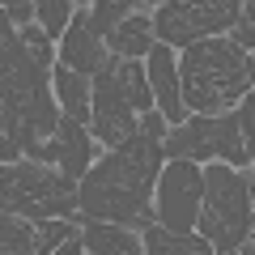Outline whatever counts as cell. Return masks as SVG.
<instances>
[{
	"label": "cell",
	"mask_w": 255,
	"mask_h": 255,
	"mask_svg": "<svg viewBox=\"0 0 255 255\" xmlns=\"http://www.w3.org/2000/svg\"><path fill=\"white\" fill-rule=\"evenodd\" d=\"M153 34H157V30H153V21H149V17H124L107 43H111V51H115V55L132 60V55H149Z\"/></svg>",
	"instance_id": "obj_15"
},
{
	"label": "cell",
	"mask_w": 255,
	"mask_h": 255,
	"mask_svg": "<svg viewBox=\"0 0 255 255\" xmlns=\"http://www.w3.org/2000/svg\"><path fill=\"white\" fill-rule=\"evenodd\" d=\"M145 251H153V255H204V251H213V243L209 238L179 234V230H166V226H145Z\"/></svg>",
	"instance_id": "obj_16"
},
{
	"label": "cell",
	"mask_w": 255,
	"mask_h": 255,
	"mask_svg": "<svg viewBox=\"0 0 255 255\" xmlns=\"http://www.w3.org/2000/svg\"><path fill=\"white\" fill-rule=\"evenodd\" d=\"M107 38H102L98 21H94V13H77L73 26H68V34H64V60H68V68H77V73L94 77L107 64Z\"/></svg>",
	"instance_id": "obj_11"
},
{
	"label": "cell",
	"mask_w": 255,
	"mask_h": 255,
	"mask_svg": "<svg viewBox=\"0 0 255 255\" xmlns=\"http://www.w3.org/2000/svg\"><path fill=\"white\" fill-rule=\"evenodd\" d=\"M136 98H132V60L115 55L94 73V136L102 145H124L136 136Z\"/></svg>",
	"instance_id": "obj_6"
},
{
	"label": "cell",
	"mask_w": 255,
	"mask_h": 255,
	"mask_svg": "<svg viewBox=\"0 0 255 255\" xmlns=\"http://www.w3.org/2000/svg\"><path fill=\"white\" fill-rule=\"evenodd\" d=\"M234 43L247 47V51H255V0H243V13H238V21H234Z\"/></svg>",
	"instance_id": "obj_22"
},
{
	"label": "cell",
	"mask_w": 255,
	"mask_h": 255,
	"mask_svg": "<svg viewBox=\"0 0 255 255\" xmlns=\"http://www.w3.org/2000/svg\"><path fill=\"white\" fill-rule=\"evenodd\" d=\"M30 157H38V162H60L64 174L85 179V162H90V136H85V124L73 119V115H60V132H55V140L34 145Z\"/></svg>",
	"instance_id": "obj_10"
},
{
	"label": "cell",
	"mask_w": 255,
	"mask_h": 255,
	"mask_svg": "<svg viewBox=\"0 0 255 255\" xmlns=\"http://www.w3.org/2000/svg\"><path fill=\"white\" fill-rule=\"evenodd\" d=\"M200 230L213 251H238L251 234V183L238 170L209 166L204 170V200H200Z\"/></svg>",
	"instance_id": "obj_5"
},
{
	"label": "cell",
	"mask_w": 255,
	"mask_h": 255,
	"mask_svg": "<svg viewBox=\"0 0 255 255\" xmlns=\"http://www.w3.org/2000/svg\"><path fill=\"white\" fill-rule=\"evenodd\" d=\"M17 4H30V0H4V9H17Z\"/></svg>",
	"instance_id": "obj_25"
},
{
	"label": "cell",
	"mask_w": 255,
	"mask_h": 255,
	"mask_svg": "<svg viewBox=\"0 0 255 255\" xmlns=\"http://www.w3.org/2000/svg\"><path fill=\"white\" fill-rule=\"evenodd\" d=\"M243 132H247V157H255V94L243 102Z\"/></svg>",
	"instance_id": "obj_23"
},
{
	"label": "cell",
	"mask_w": 255,
	"mask_h": 255,
	"mask_svg": "<svg viewBox=\"0 0 255 255\" xmlns=\"http://www.w3.org/2000/svg\"><path fill=\"white\" fill-rule=\"evenodd\" d=\"M0 128H4V140H0L4 162H17L21 149L30 153L34 145L60 132V111L51 102L47 68L30 55L9 13L0 21Z\"/></svg>",
	"instance_id": "obj_2"
},
{
	"label": "cell",
	"mask_w": 255,
	"mask_h": 255,
	"mask_svg": "<svg viewBox=\"0 0 255 255\" xmlns=\"http://www.w3.org/2000/svg\"><path fill=\"white\" fill-rule=\"evenodd\" d=\"M136 4H140V0H94V21H98L102 38L115 34V26H119L132 9H136Z\"/></svg>",
	"instance_id": "obj_18"
},
{
	"label": "cell",
	"mask_w": 255,
	"mask_h": 255,
	"mask_svg": "<svg viewBox=\"0 0 255 255\" xmlns=\"http://www.w3.org/2000/svg\"><path fill=\"white\" fill-rule=\"evenodd\" d=\"M21 213H9L4 209V221H0V247L9 255H30L38 251V230H30L26 221H17Z\"/></svg>",
	"instance_id": "obj_17"
},
{
	"label": "cell",
	"mask_w": 255,
	"mask_h": 255,
	"mask_svg": "<svg viewBox=\"0 0 255 255\" xmlns=\"http://www.w3.org/2000/svg\"><path fill=\"white\" fill-rule=\"evenodd\" d=\"M162 119L145 111L136 136H128L81 179V213L102 221H124V226H149V196L153 179L162 174Z\"/></svg>",
	"instance_id": "obj_1"
},
{
	"label": "cell",
	"mask_w": 255,
	"mask_h": 255,
	"mask_svg": "<svg viewBox=\"0 0 255 255\" xmlns=\"http://www.w3.org/2000/svg\"><path fill=\"white\" fill-rule=\"evenodd\" d=\"M0 200L9 213L21 217H64V213L81 209V183L73 174H55L43 162H9L0 179Z\"/></svg>",
	"instance_id": "obj_4"
},
{
	"label": "cell",
	"mask_w": 255,
	"mask_h": 255,
	"mask_svg": "<svg viewBox=\"0 0 255 255\" xmlns=\"http://www.w3.org/2000/svg\"><path fill=\"white\" fill-rule=\"evenodd\" d=\"M149 81H153L157 107L170 124H183V81H179V64L170 55V43L149 47Z\"/></svg>",
	"instance_id": "obj_12"
},
{
	"label": "cell",
	"mask_w": 255,
	"mask_h": 255,
	"mask_svg": "<svg viewBox=\"0 0 255 255\" xmlns=\"http://www.w3.org/2000/svg\"><path fill=\"white\" fill-rule=\"evenodd\" d=\"M162 4H166V0H162Z\"/></svg>",
	"instance_id": "obj_26"
},
{
	"label": "cell",
	"mask_w": 255,
	"mask_h": 255,
	"mask_svg": "<svg viewBox=\"0 0 255 255\" xmlns=\"http://www.w3.org/2000/svg\"><path fill=\"white\" fill-rule=\"evenodd\" d=\"M162 153L170 157H191V162H204V157H226V162L243 166L247 162V140H243V115H200L183 124L179 132L162 140Z\"/></svg>",
	"instance_id": "obj_7"
},
{
	"label": "cell",
	"mask_w": 255,
	"mask_h": 255,
	"mask_svg": "<svg viewBox=\"0 0 255 255\" xmlns=\"http://www.w3.org/2000/svg\"><path fill=\"white\" fill-rule=\"evenodd\" d=\"M4 13H9L13 21H30V13H38V9L34 4H17V9H4Z\"/></svg>",
	"instance_id": "obj_24"
},
{
	"label": "cell",
	"mask_w": 255,
	"mask_h": 255,
	"mask_svg": "<svg viewBox=\"0 0 255 255\" xmlns=\"http://www.w3.org/2000/svg\"><path fill=\"white\" fill-rule=\"evenodd\" d=\"M204 200V170L191 157H170V166H162L157 174V213H162L166 230L191 234L196 217H200Z\"/></svg>",
	"instance_id": "obj_9"
},
{
	"label": "cell",
	"mask_w": 255,
	"mask_h": 255,
	"mask_svg": "<svg viewBox=\"0 0 255 255\" xmlns=\"http://www.w3.org/2000/svg\"><path fill=\"white\" fill-rule=\"evenodd\" d=\"M183 81V102L191 111H221L230 102H238L255 81V60L247 55V47L226 43V38H200V43L183 47L179 64Z\"/></svg>",
	"instance_id": "obj_3"
},
{
	"label": "cell",
	"mask_w": 255,
	"mask_h": 255,
	"mask_svg": "<svg viewBox=\"0 0 255 255\" xmlns=\"http://www.w3.org/2000/svg\"><path fill=\"white\" fill-rule=\"evenodd\" d=\"M68 238H77V230L68 226V221H51V217H43V226H38V251H60Z\"/></svg>",
	"instance_id": "obj_19"
},
{
	"label": "cell",
	"mask_w": 255,
	"mask_h": 255,
	"mask_svg": "<svg viewBox=\"0 0 255 255\" xmlns=\"http://www.w3.org/2000/svg\"><path fill=\"white\" fill-rule=\"evenodd\" d=\"M21 43L30 47V55H34L38 64H43V68H51V34H47L43 26H21Z\"/></svg>",
	"instance_id": "obj_21"
},
{
	"label": "cell",
	"mask_w": 255,
	"mask_h": 255,
	"mask_svg": "<svg viewBox=\"0 0 255 255\" xmlns=\"http://www.w3.org/2000/svg\"><path fill=\"white\" fill-rule=\"evenodd\" d=\"M55 94L64 102V115L73 119H94V85H85V73H73V68H60L55 73Z\"/></svg>",
	"instance_id": "obj_14"
},
{
	"label": "cell",
	"mask_w": 255,
	"mask_h": 255,
	"mask_svg": "<svg viewBox=\"0 0 255 255\" xmlns=\"http://www.w3.org/2000/svg\"><path fill=\"white\" fill-rule=\"evenodd\" d=\"M85 251H94V255H136L140 251V243L132 238V226H124V221H102V217H94V221H85Z\"/></svg>",
	"instance_id": "obj_13"
},
{
	"label": "cell",
	"mask_w": 255,
	"mask_h": 255,
	"mask_svg": "<svg viewBox=\"0 0 255 255\" xmlns=\"http://www.w3.org/2000/svg\"><path fill=\"white\" fill-rule=\"evenodd\" d=\"M34 9H38V26L47 34H60L68 21V0H34Z\"/></svg>",
	"instance_id": "obj_20"
},
{
	"label": "cell",
	"mask_w": 255,
	"mask_h": 255,
	"mask_svg": "<svg viewBox=\"0 0 255 255\" xmlns=\"http://www.w3.org/2000/svg\"><path fill=\"white\" fill-rule=\"evenodd\" d=\"M243 13V0H166L153 17L162 43H200L204 34H221Z\"/></svg>",
	"instance_id": "obj_8"
}]
</instances>
